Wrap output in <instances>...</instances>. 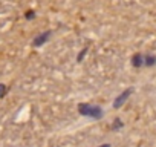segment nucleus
Returning <instances> with one entry per match:
<instances>
[{
  "mask_svg": "<svg viewBox=\"0 0 156 147\" xmlns=\"http://www.w3.org/2000/svg\"><path fill=\"white\" fill-rule=\"evenodd\" d=\"M43 37H46V40H48V34H43ZM43 40H44V38H40V40H35V41H34V45H40V43H41Z\"/></svg>",
  "mask_w": 156,
  "mask_h": 147,
  "instance_id": "f257e3e1",
  "label": "nucleus"
},
{
  "mask_svg": "<svg viewBox=\"0 0 156 147\" xmlns=\"http://www.w3.org/2000/svg\"><path fill=\"white\" fill-rule=\"evenodd\" d=\"M3 91H5V89L2 88V84H0V97H2V94H3Z\"/></svg>",
  "mask_w": 156,
  "mask_h": 147,
  "instance_id": "f03ea898",
  "label": "nucleus"
}]
</instances>
